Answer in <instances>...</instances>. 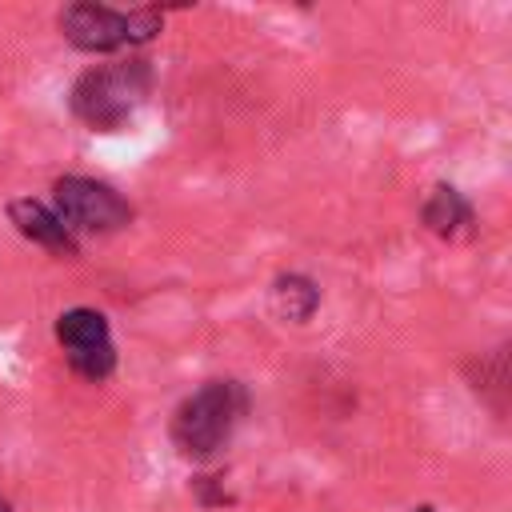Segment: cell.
<instances>
[{"instance_id": "6da1fadb", "label": "cell", "mask_w": 512, "mask_h": 512, "mask_svg": "<svg viewBox=\"0 0 512 512\" xmlns=\"http://www.w3.org/2000/svg\"><path fill=\"white\" fill-rule=\"evenodd\" d=\"M248 396L236 380H208L172 412V444L188 460H212L236 432Z\"/></svg>"}, {"instance_id": "7a4b0ae2", "label": "cell", "mask_w": 512, "mask_h": 512, "mask_svg": "<svg viewBox=\"0 0 512 512\" xmlns=\"http://www.w3.org/2000/svg\"><path fill=\"white\" fill-rule=\"evenodd\" d=\"M148 84H152V72L144 60L88 68L72 84V112L96 132H116L140 108V100L148 96Z\"/></svg>"}, {"instance_id": "3957f363", "label": "cell", "mask_w": 512, "mask_h": 512, "mask_svg": "<svg viewBox=\"0 0 512 512\" xmlns=\"http://www.w3.org/2000/svg\"><path fill=\"white\" fill-rule=\"evenodd\" d=\"M60 32L80 52H116L124 44H144L160 32L156 8H132L116 12L108 4H68L60 12Z\"/></svg>"}, {"instance_id": "277c9868", "label": "cell", "mask_w": 512, "mask_h": 512, "mask_svg": "<svg viewBox=\"0 0 512 512\" xmlns=\"http://www.w3.org/2000/svg\"><path fill=\"white\" fill-rule=\"evenodd\" d=\"M52 200H56V216L68 232H88V236H104V232H116L132 220V204L100 184V180H88V176H60L52 184Z\"/></svg>"}, {"instance_id": "5b68a950", "label": "cell", "mask_w": 512, "mask_h": 512, "mask_svg": "<svg viewBox=\"0 0 512 512\" xmlns=\"http://www.w3.org/2000/svg\"><path fill=\"white\" fill-rule=\"evenodd\" d=\"M56 340L84 380H104L116 368V348L108 336V320L96 308H68L56 320Z\"/></svg>"}, {"instance_id": "8992f818", "label": "cell", "mask_w": 512, "mask_h": 512, "mask_svg": "<svg viewBox=\"0 0 512 512\" xmlns=\"http://www.w3.org/2000/svg\"><path fill=\"white\" fill-rule=\"evenodd\" d=\"M8 220L24 240H32L56 256H76V236L60 224V216L48 204H40L32 196H16V200H8Z\"/></svg>"}, {"instance_id": "52a82bcc", "label": "cell", "mask_w": 512, "mask_h": 512, "mask_svg": "<svg viewBox=\"0 0 512 512\" xmlns=\"http://www.w3.org/2000/svg\"><path fill=\"white\" fill-rule=\"evenodd\" d=\"M424 224H428V232H436L444 240H456L472 228V204L452 184H436L432 196L424 200Z\"/></svg>"}, {"instance_id": "ba28073f", "label": "cell", "mask_w": 512, "mask_h": 512, "mask_svg": "<svg viewBox=\"0 0 512 512\" xmlns=\"http://www.w3.org/2000/svg\"><path fill=\"white\" fill-rule=\"evenodd\" d=\"M320 304V288L300 276V272H288V276H276L272 280V312L292 320V324H304Z\"/></svg>"}, {"instance_id": "9c48e42d", "label": "cell", "mask_w": 512, "mask_h": 512, "mask_svg": "<svg viewBox=\"0 0 512 512\" xmlns=\"http://www.w3.org/2000/svg\"><path fill=\"white\" fill-rule=\"evenodd\" d=\"M0 512H12V508H8V504H4V500H0Z\"/></svg>"}, {"instance_id": "30bf717a", "label": "cell", "mask_w": 512, "mask_h": 512, "mask_svg": "<svg viewBox=\"0 0 512 512\" xmlns=\"http://www.w3.org/2000/svg\"><path fill=\"white\" fill-rule=\"evenodd\" d=\"M416 512H432V508H428V504H424V508H416Z\"/></svg>"}]
</instances>
